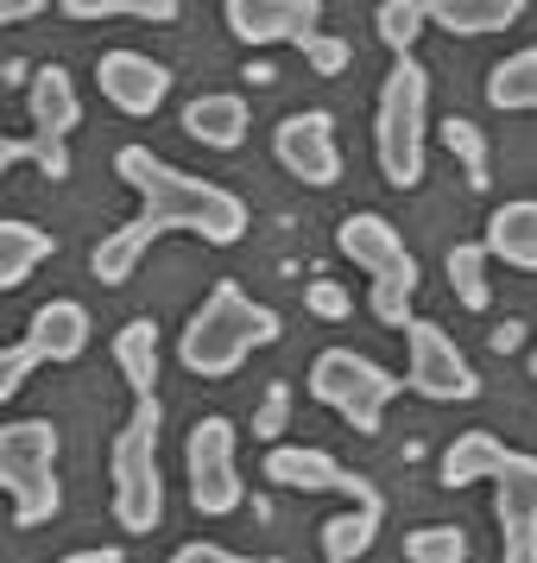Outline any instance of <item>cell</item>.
Returning <instances> with one entry per match:
<instances>
[{"label":"cell","instance_id":"cell-1","mask_svg":"<svg viewBox=\"0 0 537 563\" xmlns=\"http://www.w3.org/2000/svg\"><path fill=\"white\" fill-rule=\"evenodd\" d=\"M114 172H121V184L139 190V216L96 241L89 273L102 285H127L139 254L153 247L158 234H203L209 247H234L247 234V197H234L228 184H215V178L178 172L153 146H121L114 153Z\"/></svg>","mask_w":537,"mask_h":563},{"label":"cell","instance_id":"cell-2","mask_svg":"<svg viewBox=\"0 0 537 563\" xmlns=\"http://www.w3.org/2000/svg\"><path fill=\"white\" fill-rule=\"evenodd\" d=\"M279 330H284L279 310L247 298L234 279H222L203 305L190 310V323L178 335V361L197 380H228V374H240V361L254 355V349H272Z\"/></svg>","mask_w":537,"mask_h":563},{"label":"cell","instance_id":"cell-3","mask_svg":"<svg viewBox=\"0 0 537 563\" xmlns=\"http://www.w3.org/2000/svg\"><path fill=\"white\" fill-rule=\"evenodd\" d=\"M430 140V70L417 57H392L380 82V108H373V158L392 190H417L424 184V146Z\"/></svg>","mask_w":537,"mask_h":563},{"label":"cell","instance_id":"cell-4","mask_svg":"<svg viewBox=\"0 0 537 563\" xmlns=\"http://www.w3.org/2000/svg\"><path fill=\"white\" fill-rule=\"evenodd\" d=\"M158 431H165V406L158 399H133L127 424L114 431L108 475H114V519H121V532H158V519H165Z\"/></svg>","mask_w":537,"mask_h":563},{"label":"cell","instance_id":"cell-5","mask_svg":"<svg viewBox=\"0 0 537 563\" xmlns=\"http://www.w3.org/2000/svg\"><path fill=\"white\" fill-rule=\"evenodd\" d=\"M335 247L373 279V317H380L385 330H405L411 323V298H417V285H424L417 254L405 247V234L392 229L385 216H373V209H355V216H342Z\"/></svg>","mask_w":537,"mask_h":563},{"label":"cell","instance_id":"cell-6","mask_svg":"<svg viewBox=\"0 0 537 563\" xmlns=\"http://www.w3.org/2000/svg\"><path fill=\"white\" fill-rule=\"evenodd\" d=\"M0 487L13 500V526H52L64 507L57 487V424L52 418H13L0 424Z\"/></svg>","mask_w":537,"mask_h":563},{"label":"cell","instance_id":"cell-7","mask_svg":"<svg viewBox=\"0 0 537 563\" xmlns=\"http://www.w3.org/2000/svg\"><path fill=\"white\" fill-rule=\"evenodd\" d=\"M310 399L316 406H329L348 431L373 437L385 424V406L399 399V374H385L380 361L355 355V349H323V355L310 361Z\"/></svg>","mask_w":537,"mask_h":563},{"label":"cell","instance_id":"cell-8","mask_svg":"<svg viewBox=\"0 0 537 563\" xmlns=\"http://www.w3.org/2000/svg\"><path fill=\"white\" fill-rule=\"evenodd\" d=\"M89 349V310L77 298H52V305L32 310V323L20 342H7V355H0V399H13V393H26V374L32 367H64V361H82Z\"/></svg>","mask_w":537,"mask_h":563},{"label":"cell","instance_id":"cell-9","mask_svg":"<svg viewBox=\"0 0 537 563\" xmlns=\"http://www.w3.org/2000/svg\"><path fill=\"white\" fill-rule=\"evenodd\" d=\"M183 482H190V507L203 519H228L240 512L247 487H240V462H234V424L222 411H209L190 424V443H183Z\"/></svg>","mask_w":537,"mask_h":563},{"label":"cell","instance_id":"cell-10","mask_svg":"<svg viewBox=\"0 0 537 563\" xmlns=\"http://www.w3.org/2000/svg\"><path fill=\"white\" fill-rule=\"evenodd\" d=\"M405 386L417 399H430V406H468V399H481V374H474V361L456 349V335L430 323V317H411L405 323Z\"/></svg>","mask_w":537,"mask_h":563},{"label":"cell","instance_id":"cell-11","mask_svg":"<svg viewBox=\"0 0 537 563\" xmlns=\"http://www.w3.org/2000/svg\"><path fill=\"white\" fill-rule=\"evenodd\" d=\"M272 158L310 190L342 184V140H335V114L329 108H298L272 128Z\"/></svg>","mask_w":537,"mask_h":563},{"label":"cell","instance_id":"cell-12","mask_svg":"<svg viewBox=\"0 0 537 563\" xmlns=\"http://www.w3.org/2000/svg\"><path fill=\"white\" fill-rule=\"evenodd\" d=\"M96 82H102V102L121 108V114H133V121L158 114L165 96H171V70H165L158 57L133 52V45H114V52L96 57Z\"/></svg>","mask_w":537,"mask_h":563},{"label":"cell","instance_id":"cell-13","mask_svg":"<svg viewBox=\"0 0 537 563\" xmlns=\"http://www.w3.org/2000/svg\"><path fill=\"white\" fill-rule=\"evenodd\" d=\"M222 20H228V32L240 45L266 52V45H284V38L304 45L310 32L323 26V7L316 0H228Z\"/></svg>","mask_w":537,"mask_h":563},{"label":"cell","instance_id":"cell-14","mask_svg":"<svg viewBox=\"0 0 537 563\" xmlns=\"http://www.w3.org/2000/svg\"><path fill=\"white\" fill-rule=\"evenodd\" d=\"M493 519H500V551L537 544V456L512 450V462L493 475Z\"/></svg>","mask_w":537,"mask_h":563},{"label":"cell","instance_id":"cell-15","mask_svg":"<svg viewBox=\"0 0 537 563\" xmlns=\"http://www.w3.org/2000/svg\"><path fill=\"white\" fill-rule=\"evenodd\" d=\"M259 468H266V482L284 487V494H342V487H348V468H342L329 450H316V443H272Z\"/></svg>","mask_w":537,"mask_h":563},{"label":"cell","instance_id":"cell-16","mask_svg":"<svg viewBox=\"0 0 537 563\" xmlns=\"http://www.w3.org/2000/svg\"><path fill=\"white\" fill-rule=\"evenodd\" d=\"M26 108H32V133H45V140H70L82 121V96L70 70L64 64H38L26 82Z\"/></svg>","mask_w":537,"mask_h":563},{"label":"cell","instance_id":"cell-17","mask_svg":"<svg viewBox=\"0 0 537 563\" xmlns=\"http://www.w3.org/2000/svg\"><path fill=\"white\" fill-rule=\"evenodd\" d=\"M247 121H254V108L234 89H209V96H197V102L183 108V133L197 146H209V153H234L247 140Z\"/></svg>","mask_w":537,"mask_h":563},{"label":"cell","instance_id":"cell-18","mask_svg":"<svg viewBox=\"0 0 537 563\" xmlns=\"http://www.w3.org/2000/svg\"><path fill=\"white\" fill-rule=\"evenodd\" d=\"M481 247L493 260H506L512 273H537V197H512L493 209Z\"/></svg>","mask_w":537,"mask_h":563},{"label":"cell","instance_id":"cell-19","mask_svg":"<svg viewBox=\"0 0 537 563\" xmlns=\"http://www.w3.org/2000/svg\"><path fill=\"white\" fill-rule=\"evenodd\" d=\"M506 462H512V450L493 431H461L456 443L443 450L436 475H443V487H474V482H493Z\"/></svg>","mask_w":537,"mask_h":563},{"label":"cell","instance_id":"cell-20","mask_svg":"<svg viewBox=\"0 0 537 563\" xmlns=\"http://www.w3.org/2000/svg\"><path fill=\"white\" fill-rule=\"evenodd\" d=\"M114 367H121V380L133 386V399H158V323L153 317H127L121 330H114Z\"/></svg>","mask_w":537,"mask_h":563},{"label":"cell","instance_id":"cell-21","mask_svg":"<svg viewBox=\"0 0 537 563\" xmlns=\"http://www.w3.org/2000/svg\"><path fill=\"white\" fill-rule=\"evenodd\" d=\"M430 26L456 32V38H481V32H506L525 20V0H424Z\"/></svg>","mask_w":537,"mask_h":563},{"label":"cell","instance_id":"cell-22","mask_svg":"<svg viewBox=\"0 0 537 563\" xmlns=\"http://www.w3.org/2000/svg\"><path fill=\"white\" fill-rule=\"evenodd\" d=\"M52 234L38 229V222H20V216H7L0 222V291H20L32 279V266H45L52 260Z\"/></svg>","mask_w":537,"mask_h":563},{"label":"cell","instance_id":"cell-23","mask_svg":"<svg viewBox=\"0 0 537 563\" xmlns=\"http://www.w3.org/2000/svg\"><path fill=\"white\" fill-rule=\"evenodd\" d=\"M486 102L500 108V114H537V45L500 57L486 70Z\"/></svg>","mask_w":537,"mask_h":563},{"label":"cell","instance_id":"cell-24","mask_svg":"<svg viewBox=\"0 0 537 563\" xmlns=\"http://www.w3.org/2000/svg\"><path fill=\"white\" fill-rule=\"evenodd\" d=\"M380 512L385 507H355V512H335L323 519V563H355L373 551V532H380Z\"/></svg>","mask_w":537,"mask_h":563},{"label":"cell","instance_id":"cell-25","mask_svg":"<svg viewBox=\"0 0 537 563\" xmlns=\"http://www.w3.org/2000/svg\"><path fill=\"white\" fill-rule=\"evenodd\" d=\"M486 247L481 241H456L449 254H443V273H449V285H456V298L468 310H486L493 305V285H486Z\"/></svg>","mask_w":537,"mask_h":563},{"label":"cell","instance_id":"cell-26","mask_svg":"<svg viewBox=\"0 0 537 563\" xmlns=\"http://www.w3.org/2000/svg\"><path fill=\"white\" fill-rule=\"evenodd\" d=\"M38 165L45 184H64L70 178V153H64V140H45V133H7L0 140V172H13V165Z\"/></svg>","mask_w":537,"mask_h":563},{"label":"cell","instance_id":"cell-27","mask_svg":"<svg viewBox=\"0 0 537 563\" xmlns=\"http://www.w3.org/2000/svg\"><path fill=\"white\" fill-rule=\"evenodd\" d=\"M430 26V7L424 0H380V13H373V32H380V45L392 57H411V45L424 38Z\"/></svg>","mask_w":537,"mask_h":563},{"label":"cell","instance_id":"cell-28","mask_svg":"<svg viewBox=\"0 0 537 563\" xmlns=\"http://www.w3.org/2000/svg\"><path fill=\"white\" fill-rule=\"evenodd\" d=\"M183 7L178 0H64V20H153L171 26Z\"/></svg>","mask_w":537,"mask_h":563},{"label":"cell","instance_id":"cell-29","mask_svg":"<svg viewBox=\"0 0 537 563\" xmlns=\"http://www.w3.org/2000/svg\"><path fill=\"white\" fill-rule=\"evenodd\" d=\"M405 558L411 563H468V532L461 526H417V532H405Z\"/></svg>","mask_w":537,"mask_h":563},{"label":"cell","instance_id":"cell-30","mask_svg":"<svg viewBox=\"0 0 537 563\" xmlns=\"http://www.w3.org/2000/svg\"><path fill=\"white\" fill-rule=\"evenodd\" d=\"M436 133H443V146L461 158L468 184H474V190H486V133L474 128V121H461V114H449V121H443Z\"/></svg>","mask_w":537,"mask_h":563},{"label":"cell","instance_id":"cell-31","mask_svg":"<svg viewBox=\"0 0 537 563\" xmlns=\"http://www.w3.org/2000/svg\"><path fill=\"white\" fill-rule=\"evenodd\" d=\"M298 52H304V64L316 70V77H342V70L355 64V45H348V38H335V32H310Z\"/></svg>","mask_w":537,"mask_h":563},{"label":"cell","instance_id":"cell-32","mask_svg":"<svg viewBox=\"0 0 537 563\" xmlns=\"http://www.w3.org/2000/svg\"><path fill=\"white\" fill-rule=\"evenodd\" d=\"M304 310H310V317H323V323H342V317L355 310V298H348L335 279H310L304 285Z\"/></svg>","mask_w":537,"mask_h":563},{"label":"cell","instance_id":"cell-33","mask_svg":"<svg viewBox=\"0 0 537 563\" xmlns=\"http://www.w3.org/2000/svg\"><path fill=\"white\" fill-rule=\"evenodd\" d=\"M284 418H291V386L272 380L266 399H259V411H254V437H284Z\"/></svg>","mask_w":537,"mask_h":563},{"label":"cell","instance_id":"cell-34","mask_svg":"<svg viewBox=\"0 0 537 563\" xmlns=\"http://www.w3.org/2000/svg\"><path fill=\"white\" fill-rule=\"evenodd\" d=\"M165 563H284V558H234L228 544H209V538H197V544H178Z\"/></svg>","mask_w":537,"mask_h":563},{"label":"cell","instance_id":"cell-35","mask_svg":"<svg viewBox=\"0 0 537 563\" xmlns=\"http://www.w3.org/2000/svg\"><path fill=\"white\" fill-rule=\"evenodd\" d=\"M45 13V0H0V26H26Z\"/></svg>","mask_w":537,"mask_h":563},{"label":"cell","instance_id":"cell-36","mask_svg":"<svg viewBox=\"0 0 537 563\" xmlns=\"http://www.w3.org/2000/svg\"><path fill=\"white\" fill-rule=\"evenodd\" d=\"M57 563H121V551L114 544H96V551H70V558H57Z\"/></svg>","mask_w":537,"mask_h":563},{"label":"cell","instance_id":"cell-37","mask_svg":"<svg viewBox=\"0 0 537 563\" xmlns=\"http://www.w3.org/2000/svg\"><path fill=\"white\" fill-rule=\"evenodd\" d=\"M518 335H525V330H518V323H506V330H493V349L506 355V349H518Z\"/></svg>","mask_w":537,"mask_h":563},{"label":"cell","instance_id":"cell-38","mask_svg":"<svg viewBox=\"0 0 537 563\" xmlns=\"http://www.w3.org/2000/svg\"><path fill=\"white\" fill-rule=\"evenodd\" d=\"M500 563H537V544L532 551H500Z\"/></svg>","mask_w":537,"mask_h":563},{"label":"cell","instance_id":"cell-39","mask_svg":"<svg viewBox=\"0 0 537 563\" xmlns=\"http://www.w3.org/2000/svg\"><path fill=\"white\" fill-rule=\"evenodd\" d=\"M532 380H537V349H532Z\"/></svg>","mask_w":537,"mask_h":563}]
</instances>
